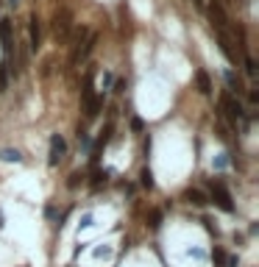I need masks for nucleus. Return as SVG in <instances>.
<instances>
[{
	"instance_id": "nucleus-1",
	"label": "nucleus",
	"mask_w": 259,
	"mask_h": 267,
	"mask_svg": "<svg viewBox=\"0 0 259 267\" xmlns=\"http://www.w3.org/2000/svg\"><path fill=\"white\" fill-rule=\"evenodd\" d=\"M220 117H229V120H234V122L248 120L243 100H237L231 92H223V95H220Z\"/></svg>"
},
{
	"instance_id": "nucleus-2",
	"label": "nucleus",
	"mask_w": 259,
	"mask_h": 267,
	"mask_svg": "<svg viewBox=\"0 0 259 267\" xmlns=\"http://www.w3.org/2000/svg\"><path fill=\"white\" fill-rule=\"evenodd\" d=\"M212 31H214V39L220 44L223 56L229 59V64H240V61H243V53H240V47L234 44V36L229 31H220V28H212Z\"/></svg>"
},
{
	"instance_id": "nucleus-3",
	"label": "nucleus",
	"mask_w": 259,
	"mask_h": 267,
	"mask_svg": "<svg viewBox=\"0 0 259 267\" xmlns=\"http://www.w3.org/2000/svg\"><path fill=\"white\" fill-rule=\"evenodd\" d=\"M70 31H73V11L59 9L53 14V36H56V42H67Z\"/></svg>"
},
{
	"instance_id": "nucleus-4",
	"label": "nucleus",
	"mask_w": 259,
	"mask_h": 267,
	"mask_svg": "<svg viewBox=\"0 0 259 267\" xmlns=\"http://www.w3.org/2000/svg\"><path fill=\"white\" fill-rule=\"evenodd\" d=\"M206 11H209V20H212V28H220V31H229L234 22H231V17L226 14L223 3L220 0H209V6H206Z\"/></svg>"
},
{
	"instance_id": "nucleus-5",
	"label": "nucleus",
	"mask_w": 259,
	"mask_h": 267,
	"mask_svg": "<svg viewBox=\"0 0 259 267\" xmlns=\"http://www.w3.org/2000/svg\"><path fill=\"white\" fill-rule=\"evenodd\" d=\"M209 192H212V203L217 206V209L229 211V214L234 211V200H231V192L226 189V184H220V181H212Z\"/></svg>"
},
{
	"instance_id": "nucleus-6",
	"label": "nucleus",
	"mask_w": 259,
	"mask_h": 267,
	"mask_svg": "<svg viewBox=\"0 0 259 267\" xmlns=\"http://www.w3.org/2000/svg\"><path fill=\"white\" fill-rule=\"evenodd\" d=\"M67 156V142L61 134H50V150H47V167H59V162Z\"/></svg>"
},
{
	"instance_id": "nucleus-7",
	"label": "nucleus",
	"mask_w": 259,
	"mask_h": 267,
	"mask_svg": "<svg viewBox=\"0 0 259 267\" xmlns=\"http://www.w3.org/2000/svg\"><path fill=\"white\" fill-rule=\"evenodd\" d=\"M0 42H3V53H6V59H12L14 53V47H12V20H0Z\"/></svg>"
},
{
	"instance_id": "nucleus-8",
	"label": "nucleus",
	"mask_w": 259,
	"mask_h": 267,
	"mask_svg": "<svg viewBox=\"0 0 259 267\" xmlns=\"http://www.w3.org/2000/svg\"><path fill=\"white\" fill-rule=\"evenodd\" d=\"M28 39H31V50H39V44H42V22L36 14H31V20H28Z\"/></svg>"
},
{
	"instance_id": "nucleus-9",
	"label": "nucleus",
	"mask_w": 259,
	"mask_h": 267,
	"mask_svg": "<svg viewBox=\"0 0 259 267\" xmlns=\"http://www.w3.org/2000/svg\"><path fill=\"white\" fill-rule=\"evenodd\" d=\"M90 36V28L87 25H81V28H76V36H73V44H70V64L76 67V56H78V47L84 44V39Z\"/></svg>"
},
{
	"instance_id": "nucleus-10",
	"label": "nucleus",
	"mask_w": 259,
	"mask_h": 267,
	"mask_svg": "<svg viewBox=\"0 0 259 267\" xmlns=\"http://www.w3.org/2000/svg\"><path fill=\"white\" fill-rule=\"evenodd\" d=\"M95 44H98V33L90 31V36L84 39V44L78 47V56H76V64H81V61H87L92 56V50H95Z\"/></svg>"
},
{
	"instance_id": "nucleus-11",
	"label": "nucleus",
	"mask_w": 259,
	"mask_h": 267,
	"mask_svg": "<svg viewBox=\"0 0 259 267\" xmlns=\"http://www.w3.org/2000/svg\"><path fill=\"white\" fill-rule=\"evenodd\" d=\"M195 84H198V92H201V95H212V78H209V73H206V70H198V73H195Z\"/></svg>"
},
{
	"instance_id": "nucleus-12",
	"label": "nucleus",
	"mask_w": 259,
	"mask_h": 267,
	"mask_svg": "<svg viewBox=\"0 0 259 267\" xmlns=\"http://www.w3.org/2000/svg\"><path fill=\"white\" fill-rule=\"evenodd\" d=\"M184 200L192 203V206H203V203H206V195H203L201 189H187V192H184Z\"/></svg>"
},
{
	"instance_id": "nucleus-13",
	"label": "nucleus",
	"mask_w": 259,
	"mask_h": 267,
	"mask_svg": "<svg viewBox=\"0 0 259 267\" xmlns=\"http://www.w3.org/2000/svg\"><path fill=\"white\" fill-rule=\"evenodd\" d=\"M0 159H3V162H14V164H20V162H23V153H20V150H14V148H3V150H0Z\"/></svg>"
},
{
	"instance_id": "nucleus-14",
	"label": "nucleus",
	"mask_w": 259,
	"mask_h": 267,
	"mask_svg": "<svg viewBox=\"0 0 259 267\" xmlns=\"http://www.w3.org/2000/svg\"><path fill=\"white\" fill-rule=\"evenodd\" d=\"M226 84H229V92H237V95L243 92V87H240V75H237L234 70H229V73H226Z\"/></svg>"
},
{
	"instance_id": "nucleus-15",
	"label": "nucleus",
	"mask_w": 259,
	"mask_h": 267,
	"mask_svg": "<svg viewBox=\"0 0 259 267\" xmlns=\"http://www.w3.org/2000/svg\"><path fill=\"white\" fill-rule=\"evenodd\" d=\"M148 225H151L153 231L162 225V211H159V209H151V211H148Z\"/></svg>"
},
{
	"instance_id": "nucleus-16",
	"label": "nucleus",
	"mask_w": 259,
	"mask_h": 267,
	"mask_svg": "<svg viewBox=\"0 0 259 267\" xmlns=\"http://www.w3.org/2000/svg\"><path fill=\"white\" fill-rule=\"evenodd\" d=\"M139 184H142V187L145 189H153V173H151V170H142V173H139Z\"/></svg>"
},
{
	"instance_id": "nucleus-17",
	"label": "nucleus",
	"mask_w": 259,
	"mask_h": 267,
	"mask_svg": "<svg viewBox=\"0 0 259 267\" xmlns=\"http://www.w3.org/2000/svg\"><path fill=\"white\" fill-rule=\"evenodd\" d=\"M212 259H214V267H223L226 259H229V253H226L223 248H214V251H212Z\"/></svg>"
},
{
	"instance_id": "nucleus-18",
	"label": "nucleus",
	"mask_w": 259,
	"mask_h": 267,
	"mask_svg": "<svg viewBox=\"0 0 259 267\" xmlns=\"http://www.w3.org/2000/svg\"><path fill=\"white\" fill-rule=\"evenodd\" d=\"M243 61H245V73L254 78V75H257V61H254L251 56H243Z\"/></svg>"
},
{
	"instance_id": "nucleus-19",
	"label": "nucleus",
	"mask_w": 259,
	"mask_h": 267,
	"mask_svg": "<svg viewBox=\"0 0 259 267\" xmlns=\"http://www.w3.org/2000/svg\"><path fill=\"white\" fill-rule=\"evenodd\" d=\"M90 145H92V136L81 131V134H78V148H81V150H90Z\"/></svg>"
},
{
	"instance_id": "nucleus-20",
	"label": "nucleus",
	"mask_w": 259,
	"mask_h": 267,
	"mask_svg": "<svg viewBox=\"0 0 259 267\" xmlns=\"http://www.w3.org/2000/svg\"><path fill=\"white\" fill-rule=\"evenodd\" d=\"M101 84H103V92H106V89H109V87H112V84H114V75H112V73H109V70L103 73V81H101Z\"/></svg>"
},
{
	"instance_id": "nucleus-21",
	"label": "nucleus",
	"mask_w": 259,
	"mask_h": 267,
	"mask_svg": "<svg viewBox=\"0 0 259 267\" xmlns=\"http://www.w3.org/2000/svg\"><path fill=\"white\" fill-rule=\"evenodd\" d=\"M81 184V173H73V176H70V181H67V187L70 189H76Z\"/></svg>"
},
{
	"instance_id": "nucleus-22",
	"label": "nucleus",
	"mask_w": 259,
	"mask_h": 267,
	"mask_svg": "<svg viewBox=\"0 0 259 267\" xmlns=\"http://www.w3.org/2000/svg\"><path fill=\"white\" fill-rule=\"evenodd\" d=\"M145 125H142V120L139 117H131V131H142Z\"/></svg>"
},
{
	"instance_id": "nucleus-23",
	"label": "nucleus",
	"mask_w": 259,
	"mask_h": 267,
	"mask_svg": "<svg viewBox=\"0 0 259 267\" xmlns=\"http://www.w3.org/2000/svg\"><path fill=\"white\" fill-rule=\"evenodd\" d=\"M45 217H47V220H56V217H59L56 206H47V209H45Z\"/></svg>"
},
{
	"instance_id": "nucleus-24",
	"label": "nucleus",
	"mask_w": 259,
	"mask_h": 267,
	"mask_svg": "<svg viewBox=\"0 0 259 267\" xmlns=\"http://www.w3.org/2000/svg\"><path fill=\"white\" fill-rule=\"evenodd\" d=\"M248 100H251V103H259V92H257V87H251V92H248Z\"/></svg>"
},
{
	"instance_id": "nucleus-25",
	"label": "nucleus",
	"mask_w": 259,
	"mask_h": 267,
	"mask_svg": "<svg viewBox=\"0 0 259 267\" xmlns=\"http://www.w3.org/2000/svg\"><path fill=\"white\" fill-rule=\"evenodd\" d=\"M237 265H240V259H237V256H229L223 267H237Z\"/></svg>"
},
{
	"instance_id": "nucleus-26",
	"label": "nucleus",
	"mask_w": 259,
	"mask_h": 267,
	"mask_svg": "<svg viewBox=\"0 0 259 267\" xmlns=\"http://www.w3.org/2000/svg\"><path fill=\"white\" fill-rule=\"evenodd\" d=\"M114 92H125V81L120 78V81H114Z\"/></svg>"
},
{
	"instance_id": "nucleus-27",
	"label": "nucleus",
	"mask_w": 259,
	"mask_h": 267,
	"mask_svg": "<svg viewBox=\"0 0 259 267\" xmlns=\"http://www.w3.org/2000/svg\"><path fill=\"white\" fill-rule=\"evenodd\" d=\"M81 225H84V228H87V225H92V214H90V211H87V214L81 217Z\"/></svg>"
},
{
	"instance_id": "nucleus-28",
	"label": "nucleus",
	"mask_w": 259,
	"mask_h": 267,
	"mask_svg": "<svg viewBox=\"0 0 259 267\" xmlns=\"http://www.w3.org/2000/svg\"><path fill=\"white\" fill-rule=\"evenodd\" d=\"M192 3H195V9H206V3H203V0H192Z\"/></svg>"
},
{
	"instance_id": "nucleus-29",
	"label": "nucleus",
	"mask_w": 259,
	"mask_h": 267,
	"mask_svg": "<svg viewBox=\"0 0 259 267\" xmlns=\"http://www.w3.org/2000/svg\"><path fill=\"white\" fill-rule=\"evenodd\" d=\"M0 228H3V211H0Z\"/></svg>"
},
{
	"instance_id": "nucleus-30",
	"label": "nucleus",
	"mask_w": 259,
	"mask_h": 267,
	"mask_svg": "<svg viewBox=\"0 0 259 267\" xmlns=\"http://www.w3.org/2000/svg\"><path fill=\"white\" fill-rule=\"evenodd\" d=\"M9 3H12V6H17V3H20V0H9Z\"/></svg>"
}]
</instances>
